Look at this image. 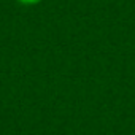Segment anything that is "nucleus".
<instances>
[{"label": "nucleus", "mask_w": 135, "mask_h": 135, "mask_svg": "<svg viewBox=\"0 0 135 135\" xmlns=\"http://www.w3.org/2000/svg\"><path fill=\"white\" fill-rule=\"evenodd\" d=\"M18 2H21V3H24V5H35V3L41 2V0H18Z\"/></svg>", "instance_id": "1"}]
</instances>
